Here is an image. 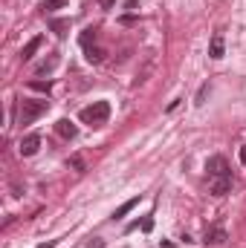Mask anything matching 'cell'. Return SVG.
Returning a JSON list of instances; mask_svg holds the SVG:
<instances>
[{
	"mask_svg": "<svg viewBox=\"0 0 246 248\" xmlns=\"http://www.w3.org/2000/svg\"><path fill=\"white\" fill-rule=\"evenodd\" d=\"M206 93H209V84H203V87H200V93H197V104H203V98H206Z\"/></svg>",
	"mask_w": 246,
	"mask_h": 248,
	"instance_id": "18",
	"label": "cell"
},
{
	"mask_svg": "<svg viewBox=\"0 0 246 248\" xmlns=\"http://www.w3.org/2000/svg\"><path fill=\"white\" fill-rule=\"evenodd\" d=\"M96 35H99V29H96V26H87V29L81 32V38H78V41H81V46L87 49L90 44H96Z\"/></svg>",
	"mask_w": 246,
	"mask_h": 248,
	"instance_id": "14",
	"label": "cell"
},
{
	"mask_svg": "<svg viewBox=\"0 0 246 248\" xmlns=\"http://www.w3.org/2000/svg\"><path fill=\"white\" fill-rule=\"evenodd\" d=\"M206 170H209L211 179H214V176H229V162H226V156H209Z\"/></svg>",
	"mask_w": 246,
	"mask_h": 248,
	"instance_id": "3",
	"label": "cell"
},
{
	"mask_svg": "<svg viewBox=\"0 0 246 248\" xmlns=\"http://www.w3.org/2000/svg\"><path fill=\"white\" fill-rule=\"evenodd\" d=\"M99 6H102V9H113V6H116V0H99Z\"/></svg>",
	"mask_w": 246,
	"mask_h": 248,
	"instance_id": "20",
	"label": "cell"
},
{
	"mask_svg": "<svg viewBox=\"0 0 246 248\" xmlns=\"http://www.w3.org/2000/svg\"><path fill=\"white\" fill-rule=\"evenodd\" d=\"M87 248H105V240H90Z\"/></svg>",
	"mask_w": 246,
	"mask_h": 248,
	"instance_id": "19",
	"label": "cell"
},
{
	"mask_svg": "<svg viewBox=\"0 0 246 248\" xmlns=\"http://www.w3.org/2000/svg\"><path fill=\"white\" fill-rule=\"evenodd\" d=\"M70 165H72L78 173H84V159H81V156H72V159H70Z\"/></svg>",
	"mask_w": 246,
	"mask_h": 248,
	"instance_id": "17",
	"label": "cell"
},
{
	"mask_svg": "<svg viewBox=\"0 0 246 248\" xmlns=\"http://www.w3.org/2000/svg\"><path fill=\"white\" fill-rule=\"evenodd\" d=\"M29 90H38V93H50V90H53V81H29Z\"/></svg>",
	"mask_w": 246,
	"mask_h": 248,
	"instance_id": "16",
	"label": "cell"
},
{
	"mask_svg": "<svg viewBox=\"0 0 246 248\" xmlns=\"http://www.w3.org/2000/svg\"><path fill=\"white\" fill-rule=\"evenodd\" d=\"M55 133L61 136V139H75V133H78V127L70 122V119H58L55 122Z\"/></svg>",
	"mask_w": 246,
	"mask_h": 248,
	"instance_id": "7",
	"label": "cell"
},
{
	"mask_svg": "<svg viewBox=\"0 0 246 248\" xmlns=\"http://www.w3.org/2000/svg\"><path fill=\"white\" fill-rule=\"evenodd\" d=\"M55 9H67V0H44L41 3V12L44 15H53Z\"/></svg>",
	"mask_w": 246,
	"mask_h": 248,
	"instance_id": "15",
	"label": "cell"
},
{
	"mask_svg": "<svg viewBox=\"0 0 246 248\" xmlns=\"http://www.w3.org/2000/svg\"><path fill=\"white\" fill-rule=\"evenodd\" d=\"M241 162L246 165V147H241Z\"/></svg>",
	"mask_w": 246,
	"mask_h": 248,
	"instance_id": "23",
	"label": "cell"
},
{
	"mask_svg": "<svg viewBox=\"0 0 246 248\" xmlns=\"http://www.w3.org/2000/svg\"><path fill=\"white\" fill-rule=\"evenodd\" d=\"M206 246H220V243H226V231L223 228H211V231H206V240H203Z\"/></svg>",
	"mask_w": 246,
	"mask_h": 248,
	"instance_id": "9",
	"label": "cell"
},
{
	"mask_svg": "<svg viewBox=\"0 0 246 248\" xmlns=\"http://www.w3.org/2000/svg\"><path fill=\"white\" fill-rule=\"evenodd\" d=\"M122 23H124V26H130V23H136V17H133V15H124Z\"/></svg>",
	"mask_w": 246,
	"mask_h": 248,
	"instance_id": "21",
	"label": "cell"
},
{
	"mask_svg": "<svg viewBox=\"0 0 246 248\" xmlns=\"http://www.w3.org/2000/svg\"><path fill=\"white\" fill-rule=\"evenodd\" d=\"M47 110H50V101H47V98H41V101H23V104H20V116H18V122L20 124H32L35 119H41Z\"/></svg>",
	"mask_w": 246,
	"mask_h": 248,
	"instance_id": "2",
	"label": "cell"
},
{
	"mask_svg": "<svg viewBox=\"0 0 246 248\" xmlns=\"http://www.w3.org/2000/svg\"><path fill=\"white\" fill-rule=\"evenodd\" d=\"M41 44H44V38H41V35H38V38H32V41L20 49V61H32V55L41 49Z\"/></svg>",
	"mask_w": 246,
	"mask_h": 248,
	"instance_id": "8",
	"label": "cell"
},
{
	"mask_svg": "<svg viewBox=\"0 0 246 248\" xmlns=\"http://www.w3.org/2000/svg\"><path fill=\"white\" fill-rule=\"evenodd\" d=\"M209 190H211L214 196H226V193L232 190V176H214Z\"/></svg>",
	"mask_w": 246,
	"mask_h": 248,
	"instance_id": "5",
	"label": "cell"
},
{
	"mask_svg": "<svg viewBox=\"0 0 246 248\" xmlns=\"http://www.w3.org/2000/svg\"><path fill=\"white\" fill-rule=\"evenodd\" d=\"M223 55H226V44H223V35H214V38H211V44H209V58L220 61Z\"/></svg>",
	"mask_w": 246,
	"mask_h": 248,
	"instance_id": "6",
	"label": "cell"
},
{
	"mask_svg": "<svg viewBox=\"0 0 246 248\" xmlns=\"http://www.w3.org/2000/svg\"><path fill=\"white\" fill-rule=\"evenodd\" d=\"M50 29H53L58 38H67V32H70V20H67V17H53V20H50Z\"/></svg>",
	"mask_w": 246,
	"mask_h": 248,
	"instance_id": "10",
	"label": "cell"
},
{
	"mask_svg": "<svg viewBox=\"0 0 246 248\" xmlns=\"http://www.w3.org/2000/svg\"><path fill=\"white\" fill-rule=\"evenodd\" d=\"M38 147H41V136L38 133H29V136L20 139V156H35Z\"/></svg>",
	"mask_w": 246,
	"mask_h": 248,
	"instance_id": "4",
	"label": "cell"
},
{
	"mask_svg": "<svg viewBox=\"0 0 246 248\" xmlns=\"http://www.w3.org/2000/svg\"><path fill=\"white\" fill-rule=\"evenodd\" d=\"M38 248H55V240H50V243H41Z\"/></svg>",
	"mask_w": 246,
	"mask_h": 248,
	"instance_id": "22",
	"label": "cell"
},
{
	"mask_svg": "<svg viewBox=\"0 0 246 248\" xmlns=\"http://www.w3.org/2000/svg\"><path fill=\"white\" fill-rule=\"evenodd\" d=\"M78 119L84 124H93V127H99V124H105L110 119V104L107 101H96V104H90V107H84L81 113H78Z\"/></svg>",
	"mask_w": 246,
	"mask_h": 248,
	"instance_id": "1",
	"label": "cell"
},
{
	"mask_svg": "<svg viewBox=\"0 0 246 248\" xmlns=\"http://www.w3.org/2000/svg\"><path fill=\"white\" fill-rule=\"evenodd\" d=\"M105 55H107V52H105L102 46H87V49H84V58H87L90 63H102Z\"/></svg>",
	"mask_w": 246,
	"mask_h": 248,
	"instance_id": "12",
	"label": "cell"
},
{
	"mask_svg": "<svg viewBox=\"0 0 246 248\" xmlns=\"http://www.w3.org/2000/svg\"><path fill=\"white\" fill-rule=\"evenodd\" d=\"M136 205H139V196H133V199H127V202H122V205H119V208L113 211V219H122L124 214H130V211H133Z\"/></svg>",
	"mask_w": 246,
	"mask_h": 248,
	"instance_id": "13",
	"label": "cell"
},
{
	"mask_svg": "<svg viewBox=\"0 0 246 248\" xmlns=\"http://www.w3.org/2000/svg\"><path fill=\"white\" fill-rule=\"evenodd\" d=\"M55 66H58V52H50V58L38 63V66H35V72H38V75H44V72H53Z\"/></svg>",
	"mask_w": 246,
	"mask_h": 248,
	"instance_id": "11",
	"label": "cell"
}]
</instances>
